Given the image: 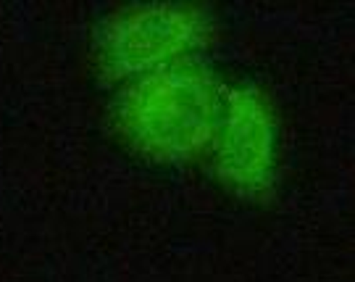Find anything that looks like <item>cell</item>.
I'll return each instance as SVG.
<instances>
[{"instance_id":"3","label":"cell","mask_w":355,"mask_h":282,"mask_svg":"<svg viewBox=\"0 0 355 282\" xmlns=\"http://www.w3.org/2000/svg\"><path fill=\"white\" fill-rule=\"evenodd\" d=\"M271 169V119L253 90L229 92L218 172L240 190H258Z\"/></svg>"},{"instance_id":"2","label":"cell","mask_w":355,"mask_h":282,"mask_svg":"<svg viewBox=\"0 0 355 282\" xmlns=\"http://www.w3.org/2000/svg\"><path fill=\"white\" fill-rule=\"evenodd\" d=\"M203 29L200 13L179 6H142L119 16L108 26L103 40L105 69L124 77L142 69L164 66L190 42L198 40Z\"/></svg>"},{"instance_id":"1","label":"cell","mask_w":355,"mask_h":282,"mask_svg":"<svg viewBox=\"0 0 355 282\" xmlns=\"http://www.w3.org/2000/svg\"><path fill=\"white\" fill-rule=\"evenodd\" d=\"M218 88L198 64L158 66L119 103L121 135L140 154L179 161L208 145L218 124Z\"/></svg>"}]
</instances>
